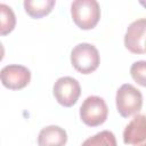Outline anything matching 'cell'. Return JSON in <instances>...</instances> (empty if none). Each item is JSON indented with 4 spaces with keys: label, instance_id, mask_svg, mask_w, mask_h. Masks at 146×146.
Here are the masks:
<instances>
[{
    "label": "cell",
    "instance_id": "obj_1",
    "mask_svg": "<svg viewBox=\"0 0 146 146\" xmlns=\"http://www.w3.org/2000/svg\"><path fill=\"white\" fill-rule=\"evenodd\" d=\"M71 14L78 27L90 30L99 22L100 8L95 0H75L71 5Z\"/></svg>",
    "mask_w": 146,
    "mask_h": 146
},
{
    "label": "cell",
    "instance_id": "obj_13",
    "mask_svg": "<svg viewBox=\"0 0 146 146\" xmlns=\"http://www.w3.org/2000/svg\"><path fill=\"white\" fill-rule=\"evenodd\" d=\"M132 79L141 87H146V60L135 62L130 67Z\"/></svg>",
    "mask_w": 146,
    "mask_h": 146
},
{
    "label": "cell",
    "instance_id": "obj_11",
    "mask_svg": "<svg viewBox=\"0 0 146 146\" xmlns=\"http://www.w3.org/2000/svg\"><path fill=\"white\" fill-rule=\"evenodd\" d=\"M81 146H117V145L114 133L108 130H104L86 139Z\"/></svg>",
    "mask_w": 146,
    "mask_h": 146
},
{
    "label": "cell",
    "instance_id": "obj_15",
    "mask_svg": "<svg viewBox=\"0 0 146 146\" xmlns=\"http://www.w3.org/2000/svg\"><path fill=\"white\" fill-rule=\"evenodd\" d=\"M136 146H146V140H145L144 143H141V144H139V145H136Z\"/></svg>",
    "mask_w": 146,
    "mask_h": 146
},
{
    "label": "cell",
    "instance_id": "obj_12",
    "mask_svg": "<svg viewBox=\"0 0 146 146\" xmlns=\"http://www.w3.org/2000/svg\"><path fill=\"white\" fill-rule=\"evenodd\" d=\"M0 14H1L0 33H1V35H6L14 30V27L16 25V17H15L13 9L5 3L0 5Z\"/></svg>",
    "mask_w": 146,
    "mask_h": 146
},
{
    "label": "cell",
    "instance_id": "obj_4",
    "mask_svg": "<svg viewBox=\"0 0 146 146\" xmlns=\"http://www.w3.org/2000/svg\"><path fill=\"white\" fill-rule=\"evenodd\" d=\"M108 115V108L105 100L98 96H89L80 107V117L89 127L103 124Z\"/></svg>",
    "mask_w": 146,
    "mask_h": 146
},
{
    "label": "cell",
    "instance_id": "obj_14",
    "mask_svg": "<svg viewBox=\"0 0 146 146\" xmlns=\"http://www.w3.org/2000/svg\"><path fill=\"white\" fill-rule=\"evenodd\" d=\"M139 3H140L141 6H144V7H146V1H139Z\"/></svg>",
    "mask_w": 146,
    "mask_h": 146
},
{
    "label": "cell",
    "instance_id": "obj_5",
    "mask_svg": "<svg viewBox=\"0 0 146 146\" xmlns=\"http://www.w3.org/2000/svg\"><path fill=\"white\" fill-rule=\"evenodd\" d=\"M81 94V87L72 76H63L59 78L54 84V96L56 100L65 107L73 106Z\"/></svg>",
    "mask_w": 146,
    "mask_h": 146
},
{
    "label": "cell",
    "instance_id": "obj_9",
    "mask_svg": "<svg viewBox=\"0 0 146 146\" xmlns=\"http://www.w3.org/2000/svg\"><path fill=\"white\" fill-rule=\"evenodd\" d=\"M66 141L67 133L58 125H48L43 128L38 136L39 146H64Z\"/></svg>",
    "mask_w": 146,
    "mask_h": 146
},
{
    "label": "cell",
    "instance_id": "obj_8",
    "mask_svg": "<svg viewBox=\"0 0 146 146\" xmlns=\"http://www.w3.org/2000/svg\"><path fill=\"white\" fill-rule=\"evenodd\" d=\"M146 140V115L137 114L123 131V141L128 145H139Z\"/></svg>",
    "mask_w": 146,
    "mask_h": 146
},
{
    "label": "cell",
    "instance_id": "obj_16",
    "mask_svg": "<svg viewBox=\"0 0 146 146\" xmlns=\"http://www.w3.org/2000/svg\"><path fill=\"white\" fill-rule=\"evenodd\" d=\"M144 48H145V52H146V39H145V42H144Z\"/></svg>",
    "mask_w": 146,
    "mask_h": 146
},
{
    "label": "cell",
    "instance_id": "obj_10",
    "mask_svg": "<svg viewBox=\"0 0 146 146\" xmlns=\"http://www.w3.org/2000/svg\"><path fill=\"white\" fill-rule=\"evenodd\" d=\"M55 3V0H25L24 8L32 18H41L51 11Z\"/></svg>",
    "mask_w": 146,
    "mask_h": 146
},
{
    "label": "cell",
    "instance_id": "obj_6",
    "mask_svg": "<svg viewBox=\"0 0 146 146\" xmlns=\"http://www.w3.org/2000/svg\"><path fill=\"white\" fill-rule=\"evenodd\" d=\"M2 84L11 90H19L25 88L31 80V72L23 65H7L0 73Z\"/></svg>",
    "mask_w": 146,
    "mask_h": 146
},
{
    "label": "cell",
    "instance_id": "obj_2",
    "mask_svg": "<svg viewBox=\"0 0 146 146\" xmlns=\"http://www.w3.org/2000/svg\"><path fill=\"white\" fill-rule=\"evenodd\" d=\"M71 63L78 72L89 74L99 66V52L97 48L90 43H79L71 51Z\"/></svg>",
    "mask_w": 146,
    "mask_h": 146
},
{
    "label": "cell",
    "instance_id": "obj_3",
    "mask_svg": "<svg viewBox=\"0 0 146 146\" xmlns=\"http://www.w3.org/2000/svg\"><path fill=\"white\" fill-rule=\"evenodd\" d=\"M115 100L117 112L123 117L137 114L143 106L141 92L130 83H124L119 88Z\"/></svg>",
    "mask_w": 146,
    "mask_h": 146
},
{
    "label": "cell",
    "instance_id": "obj_7",
    "mask_svg": "<svg viewBox=\"0 0 146 146\" xmlns=\"http://www.w3.org/2000/svg\"><path fill=\"white\" fill-rule=\"evenodd\" d=\"M145 39L146 18H139L128 26L124 35V46L132 54H145Z\"/></svg>",
    "mask_w": 146,
    "mask_h": 146
}]
</instances>
